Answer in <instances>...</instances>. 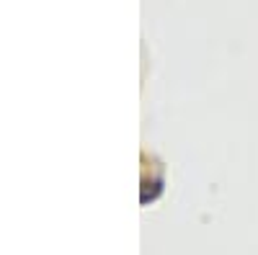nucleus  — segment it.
<instances>
[{
    "instance_id": "1",
    "label": "nucleus",
    "mask_w": 258,
    "mask_h": 255,
    "mask_svg": "<svg viewBox=\"0 0 258 255\" xmlns=\"http://www.w3.org/2000/svg\"><path fill=\"white\" fill-rule=\"evenodd\" d=\"M160 194H163V183H160V181H145V183H142L140 201H142V204H150V201H155Z\"/></svg>"
}]
</instances>
